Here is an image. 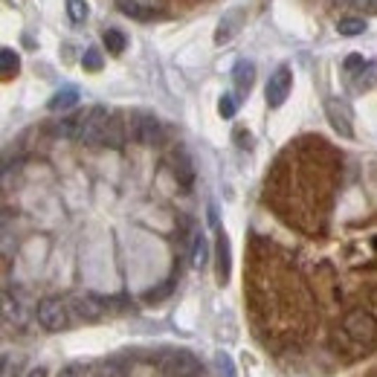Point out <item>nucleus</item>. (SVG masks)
Wrapping results in <instances>:
<instances>
[{"mask_svg":"<svg viewBox=\"0 0 377 377\" xmlns=\"http://www.w3.org/2000/svg\"><path fill=\"white\" fill-rule=\"evenodd\" d=\"M110 122H113V110H108V108H90L82 116L79 139H82L84 146L105 148L108 146V134H110Z\"/></svg>","mask_w":377,"mask_h":377,"instance_id":"1","label":"nucleus"},{"mask_svg":"<svg viewBox=\"0 0 377 377\" xmlns=\"http://www.w3.org/2000/svg\"><path fill=\"white\" fill-rule=\"evenodd\" d=\"M35 317H38V325L44 331H64L70 325V305L58 296H46L38 302Z\"/></svg>","mask_w":377,"mask_h":377,"instance_id":"2","label":"nucleus"},{"mask_svg":"<svg viewBox=\"0 0 377 377\" xmlns=\"http://www.w3.org/2000/svg\"><path fill=\"white\" fill-rule=\"evenodd\" d=\"M343 331H345V337H348L351 343L369 345V343H374V337H377V319H374L369 311L354 308L351 314H345V319H343Z\"/></svg>","mask_w":377,"mask_h":377,"instance_id":"3","label":"nucleus"},{"mask_svg":"<svg viewBox=\"0 0 377 377\" xmlns=\"http://www.w3.org/2000/svg\"><path fill=\"white\" fill-rule=\"evenodd\" d=\"M128 128H131V136L136 139V143H143V146H160L162 143V125L146 110L131 113V125Z\"/></svg>","mask_w":377,"mask_h":377,"instance_id":"4","label":"nucleus"},{"mask_svg":"<svg viewBox=\"0 0 377 377\" xmlns=\"http://www.w3.org/2000/svg\"><path fill=\"white\" fill-rule=\"evenodd\" d=\"M209 224H212V229H215V273H218V285H226V279H229V241H226V232L218 224L215 206H209Z\"/></svg>","mask_w":377,"mask_h":377,"instance_id":"5","label":"nucleus"},{"mask_svg":"<svg viewBox=\"0 0 377 377\" xmlns=\"http://www.w3.org/2000/svg\"><path fill=\"white\" fill-rule=\"evenodd\" d=\"M290 87H293V73H290L288 64H281L276 73L267 79V90H264L267 105L270 108H281L288 102V96H290Z\"/></svg>","mask_w":377,"mask_h":377,"instance_id":"6","label":"nucleus"},{"mask_svg":"<svg viewBox=\"0 0 377 377\" xmlns=\"http://www.w3.org/2000/svg\"><path fill=\"white\" fill-rule=\"evenodd\" d=\"M325 116H328V122H331V128L340 134V136H354V122H351V110L345 102L340 99H328L325 102Z\"/></svg>","mask_w":377,"mask_h":377,"instance_id":"7","label":"nucleus"},{"mask_svg":"<svg viewBox=\"0 0 377 377\" xmlns=\"http://www.w3.org/2000/svg\"><path fill=\"white\" fill-rule=\"evenodd\" d=\"M162 369L174 377H192L198 371V360L192 354H186V351H177V354H169L162 360Z\"/></svg>","mask_w":377,"mask_h":377,"instance_id":"8","label":"nucleus"},{"mask_svg":"<svg viewBox=\"0 0 377 377\" xmlns=\"http://www.w3.org/2000/svg\"><path fill=\"white\" fill-rule=\"evenodd\" d=\"M232 82H235V90H238V96H247L250 87H253V82H255V64L247 61V58H241L238 64H235V70H232Z\"/></svg>","mask_w":377,"mask_h":377,"instance_id":"9","label":"nucleus"},{"mask_svg":"<svg viewBox=\"0 0 377 377\" xmlns=\"http://www.w3.org/2000/svg\"><path fill=\"white\" fill-rule=\"evenodd\" d=\"M244 23V9H232L221 23H218V32H215V44H226L235 38V32L241 30Z\"/></svg>","mask_w":377,"mask_h":377,"instance_id":"10","label":"nucleus"},{"mask_svg":"<svg viewBox=\"0 0 377 377\" xmlns=\"http://www.w3.org/2000/svg\"><path fill=\"white\" fill-rule=\"evenodd\" d=\"M172 169H174V177L180 180V186H192L195 183V169H192V160H188V154L186 151H174L172 154Z\"/></svg>","mask_w":377,"mask_h":377,"instance_id":"11","label":"nucleus"},{"mask_svg":"<svg viewBox=\"0 0 377 377\" xmlns=\"http://www.w3.org/2000/svg\"><path fill=\"white\" fill-rule=\"evenodd\" d=\"M18 70H20V58H18V53L12 50V46H4V50H0V76H4V79L9 82V79L18 76Z\"/></svg>","mask_w":377,"mask_h":377,"instance_id":"12","label":"nucleus"},{"mask_svg":"<svg viewBox=\"0 0 377 377\" xmlns=\"http://www.w3.org/2000/svg\"><path fill=\"white\" fill-rule=\"evenodd\" d=\"M76 102H79V90L76 87H64V90H58L56 96L50 99V105H46V108H50V110H70Z\"/></svg>","mask_w":377,"mask_h":377,"instance_id":"13","label":"nucleus"},{"mask_svg":"<svg viewBox=\"0 0 377 377\" xmlns=\"http://www.w3.org/2000/svg\"><path fill=\"white\" fill-rule=\"evenodd\" d=\"M102 308H105V302H99L96 296H79V299H76V311H79V317H84V319L99 317Z\"/></svg>","mask_w":377,"mask_h":377,"instance_id":"14","label":"nucleus"},{"mask_svg":"<svg viewBox=\"0 0 377 377\" xmlns=\"http://www.w3.org/2000/svg\"><path fill=\"white\" fill-rule=\"evenodd\" d=\"M102 41H105V50H108L110 56H120V53H125V46H128V41H125V35H122L120 30H105Z\"/></svg>","mask_w":377,"mask_h":377,"instance_id":"15","label":"nucleus"},{"mask_svg":"<svg viewBox=\"0 0 377 377\" xmlns=\"http://www.w3.org/2000/svg\"><path fill=\"white\" fill-rule=\"evenodd\" d=\"M337 32L345 35V38L363 35V32H366V20H363V18H343V20L337 23Z\"/></svg>","mask_w":377,"mask_h":377,"instance_id":"16","label":"nucleus"},{"mask_svg":"<svg viewBox=\"0 0 377 377\" xmlns=\"http://www.w3.org/2000/svg\"><path fill=\"white\" fill-rule=\"evenodd\" d=\"M206 258H209V244H206V238L198 232L195 235V241H192V264L200 270L203 264H206Z\"/></svg>","mask_w":377,"mask_h":377,"instance_id":"17","label":"nucleus"},{"mask_svg":"<svg viewBox=\"0 0 377 377\" xmlns=\"http://www.w3.org/2000/svg\"><path fill=\"white\" fill-rule=\"evenodd\" d=\"M67 15L73 23H84L87 20V0H67Z\"/></svg>","mask_w":377,"mask_h":377,"instance_id":"18","label":"nucleus"},{"mask_svg":"<svg viewBox=\"0 0 377 377\" xmlns=\"http://www.w3.org/2000/svg\"><path fill=\"white\" fill-rule=\"evenodd\" d=\"M82 67L87 70V73H99V70H102V53L96 50V46H90V50L84 53V58H82Z\"/></svg>","mask_w":377,"mask_h":377,"instance_id":"19","label":"nucleus"},{"mask_svg":"<svg viewBox=\"0 0 377 377\" xmlns=\"http://www.w3.org/2000/svg\"><path fill=\"white\" fill-rule=\"evenodd\" d=\"M374 76H377V67H374V64H366V67L360 70V73L354 76V79H357V82H354V87H357V90H369V87H371V82H374Z\"/></svg>","mask_w":377,"mask_h":377,"instance_id":"20","label":"nucleus"},{"mask_svg":"<svg viewBox=\"0 0 377 377\" xmlns=\"http://www.w3.org/2000/svg\"><path fill=\"white\" fill-rule=\"evenodd\" d=\"M116 6H120L128 18H136V20H148V15L143 12V6H136L134 0H116Z\"/></svg>","mask_w":377,"mask_h":377,"instance_id":"21","label":"nucleus"},{"mask_svg":"<svg viewBox=\"0 0 377 377\" xmlns=\"http://www.w3.org/2000/svg\"><path fill=\"white\" fill-rule=\"evenodd\" d=\"M363 67H366V61H363V56H360V53H351V56L345 58V64H343L345 73H360Z\"/></svg>","mask_w":377,"mask_h":377,"instance_id":"22","label":"nucleus"},{"mask_svg":"<svg viewBox=\"0 0 377 377\" xmlns=\"http://www.w3.org/2000/svg\"><path fill=\"white\" fill-rule=\"evenodd\" d=\"M235 108H238V105H235L232 96H221V102H218V113L224 116V120H232V116H235Z\"/></svg>","mask_w":377,"mask_h":377,"instance_id":"23","label":"nucleus"},{"mask_svg":"<svg viewBox=\"0 0 377 377\" xmlns=\"http://www.w3.org/2000/svg\"><path fill=\"white\" fill-rule=\"evenodd\" d=\"M218 363H221V374L226 371V377H235V371H232V363H229V357H218Z\"/></svg>","mask_w":377,"mask_h":377,"instance_id":"24","label":"nucleus"},{"mask_svg":"<svg viewBox=\"0 0 377 377\" xmlns=\"http://www.w3.org/2000/svg\"><path fill=\"white\" fill-rule=\"evenodd\" d=\"M58 377H79V366H64L58 371Z\"/></svg>","mask_w":377,"mask_h":377,"instance_id":"25","label":"nucleus"},{"mask_svg":"<svg viewBox=\"0 0 377 377\" xmlns=\"http://www.w3.org/2000/svg\"><path fill=\"white\" fill-rule=\"evenodd\" d=\"M27 377H46V369H32V371H27Z\"/></svg>","mask_w":377,"mask_h":377,"instance_id":"26","label":"nucleus"},{"mask_svg":"<svg viewBox=\"0 0 377 377\" xmlns=\"http://www.w3.org/2000/svg\"><path fill=\"white\" fill-rule=\"evenodd\" d=\"M366 9H369L371 15H377V0H366Z\"/></svg>","mask_w":377,"mask_h":377,"instance_id":"27","label":"nucleus"}]
</instances>
